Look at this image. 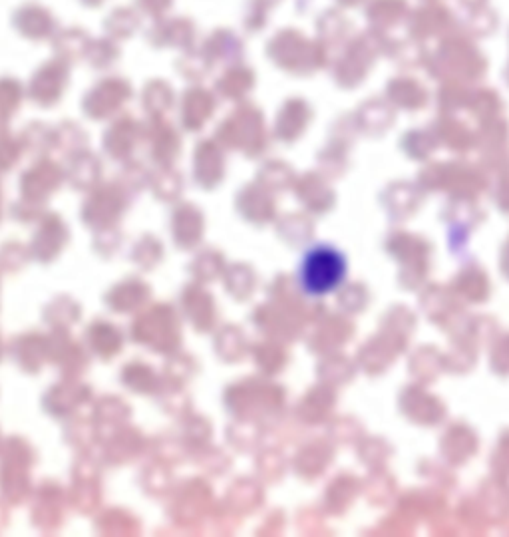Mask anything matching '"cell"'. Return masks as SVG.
Returning <instances> with one entry per match:
<instances>
[{
	"label": "cell",
	"instance_id": "obj_1",
	"mask_svg": "<svg viewBox=\"0 0 509 537\" xmlns=\"http://www.w3.org/2000/svg\"><path fill=\"white\" fill-rule=\"evenodd\" d=\"M346 273L344 257L337 249L321 245L309 251L301 263L299 281L309 295H327L342 283Z\"/></svg>",
	"mask_w": 509,
	"mask_h": 537
}]
</instances>
